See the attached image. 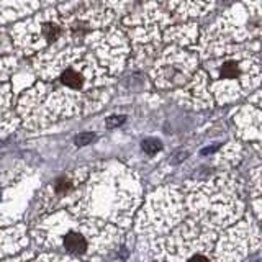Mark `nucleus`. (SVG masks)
<instances>
[{
    "mask_svg": "<svg viewBox=\"0 0 262 262\" xmlns=\"http://www.w3.org/2000/svg\"><path fill=\"white\" fill-rule=\"evenodd\" d=\"M62 248L74 254V256H84L90 249V241L84 231V226L69 228L62 234Z\"/></svg>",
    "mask_w": 262,
    "mask_h": 262,
    "instance_id": "nucleus-1",
    "label": "nucleus"
},
{
    "mask_svg": "<svg viewBox=\"0 0 262 262\" xmlns=\"http://www.w3.org/2000/svg\"><path fill=\"white\" fill-rule=\"evenodd\" d=\"M244 76L243 66L241 62L236 59V57H228L223 62L218 66V79L231 82V80H237Z\"/></svg>",
    "mask_w": 262,
    "mask_h": 262,
    "instance_id": "nucleus-2",
    "label": "nucleus"
},
{
    "mask_svg": "<svg viewBox=\"0 0 262 262\" xmlns=\"http://www.w3.org/2000/svg\"><path fill=\"white\" fill-rule=\"evenodd\" d=\"M54 188H56V192L57 193H61V195H64V193H68L71 188H72V182L69 179H66V177H62V179H59L57 182L54 184Z\"/></svg>",
    "mask_w": 262,
    "mask_h": 262,
    "instance_id": "nucleus-3",
    "label": "nucleus"
},
{
    "mask_svg": "<svg viewBox=\"0 0 262 262\" xmlns=\"http://www.w3.org/2000/svg\"><path fill=\"white\" fill-rule=\"evenodd\" d=\"M143 149L147 154H156L161 149V143L156 141V139H146V141L143 143Z\"/></svg>",
    "mask_w": 262,
    "mask_h": 262,
    "instance_id": "nucleus-4",
    "label": "nucleus"
},
{
    "mask_svg": "<svg viewBox=\"0 0 262 262\" xmlns=\"http://www.w3.org/2000/svg\"><path fill=\"white\" fill-rule=\"evenodd\" d=\"M94 135L92 133H80L77 138H76V144H79V146H84V144H90L94 141Z\"/></svg>",
    "mask_w": 262,
    "mask_h": 262,
    "instance_id": "nucleus-5",
    "label": "nucleus"
},
{
    "mask_svg": "<svg viewBox=\"0 0 262 262\" xmlns=\"http://www.w3.org/2000/svg\"><path fill=\"white\" fill-rule=\"evenodd\" d=\"M123 121H125V117H110L108 120H106V126H108V128L118 126V125H121Z\"/></svg>",
    "mask_w": 262,
    "mask_h": 262,
    "instance_id": "nucleus-6",
    "label": "nucleus"
}]
</instances>
